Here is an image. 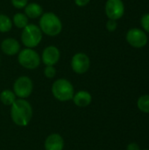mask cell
Segmentation results:
<instances>
[{
    "label": "cell",
    "mask_w": 149,
    "mask_h": 150,
    "mask_svg": "<svg viewBox=\"0 0 149 150\" xmlns=\"http://www.w3.org/2000/svg\"><path fill=\"white\" fill-rule=\"evenodd\" d=\"M126 40L132 47L141 48L147 45L148 36L143 30L139 28H132L126 33Z\"/></svg>",
    "instance_id": "obj_7"
},
{
    "label": "cell",
    "mask_w": 149,
    "mask_h": 150,
    "mask_svg": "<svg viewBox=\"0 0 149 150\" xmlns=\"http://www.w3.org/2000/svg\"><path fill=\"white\" fill-rule=\"evenodd\" d=\"M11 4L17 9H23L27 5V0H11Z\"/></svg>",
    "instance_id": "obj_21"
},
{
    "label": "cell",
    "mask_w": 149,
    "mask_h": 150,
    "mask_svg": "<svg viewBox=\"0 0 149 150\" xmlns=\"http://www.w3.org/2000/svg\"><path fill=\"white\" fill-rule=\"evenodd\" d=\"M143 150H149V149H143Z\"/></svg>",
    "instance_id": "obj_25"
},
{
    "label": "cell",
    "mask_w": 149,
    "mask_h": 150,
    "mask_svg": "<svg viewBox=\"0 0 149 150\" xmlns=\"http://www.w3.org/2000/svg\"><path fill=\"white\" fill-rule=\"evenodd\" d=\"M44 74L47 78H54L56 75V69L54 66H47L44 69Z\"/></svg>",
    "instance_id": "obj_19"
},
{
    "label": "cell",
    "mask_w": 149,
    "mask_h": 150,
    "mask_svg": "<svg viewBox=\"0 0 149 150\" xmlns=\"http://www.w3.org/2000/svg\"><path fill=\"white\" fill-rule=\"evenodd\" d=\"M11 118L13 123L18 127H26L32 118V107L24 99L18 98L11 105Z\"/></svg>",
    "instance_id": "obj_1"
},
{
    "label": "cell",
    "mask_w": 149,
    "mask_h": 150,
    "mask_svg": "<svg viewBox=\"0 0 149 150\" xmlns=\"http://www.w3.org/2000/svg\"><path fill=\"white\" fill-rule=\"evenodd\" d=\"M13 23L18 28H25L28 25V17L23 13H17L13 17Z\"/></svg>",
    "instance_id": "obj_16"
},
{
    "label": "cell",
    "mask_w": 149,
    "mask_h": 150,
    "mask_svg": "<svg viewBox=\"0 0 149 150\" xmlns=\"http://www.w3.org/2000/svg\"><path fill=\"white\" fill-rule=\"evenodd\" d=\"M40 28L43 33L54 37L61 32L62 24L61 19L54 12H46L40 17Z\"/></svg>",
    "instance_id": "obj_2"
},
{
    "label": "cell",
    "mask_w": 149,
    "mask_h": 150,
    "mask_svg": "<svg viewBox=\"0 0 149 150\" xmlns=\"http://www.w3.org/2000/svg\"><path fill=\"white\" fill-rule=\"evenodd\" d=\"M126 150H141V149L136 142H131L127 145Z\"/></svg>",
    "instance_id": "obj_23"
},
{
    "label": "cell",
    "mask_w": 149,
    "mask_h": 150,
    "mask_svg": "<svg viewBox=\"0 0 149 150\" xmlns=\"http://www.w3.org/2000/svg\"><path fill=\"white\" fill-rule=\"evenodd\" d=\"M118 24L117 21L114 19H109L106 23V28L109 32H114L117 29Z\"/></svg>",
    "instance_id": "obj_22"
},
{
    "label": "cell",
    "mask_w": 149,
    "mask_h": 150,
    "mask_svg": "<svg viewBox=\"0 0 149 150\" xmlns=\"http://www.w3.org/2000/svg\"><path fill=\"white\" fill-rule=\"evenodd\" d=\"M33 89L32 81L28 76H19L13 84V92L15 93L16 97L19 98L25 99L28 98Z\"/></svg>",
    "instance_id": "obj_6"
},
{
    "label": "cell",
    "mask_w": 149,
    "mask_h": 150,
    "mask_svg": "<svg viewBox=\"0 0 149 150\" xmlns=\"http://www.w3.org/2000/svg\"><path fill=\"white\" fill-rule=\"evenodd\" d=\"M53 96L61 102H67L73 98L75 91L72 83L64 78L57 79L52 85Z\"/></svg>",
    "instance_id": "obj_3"
},
{
    "label": "cell",
    "mask_w": 149,
    "mask_h": 150,
    "mask_svg": "<svg viewBox=\"0 0 149 150\" xmlns=\"http://www.w3.org/2000/svg\"><path fill=\"white\" fill-rule=\"evenodd\" d=\"M42 40V32L39 26L34 24H28L23 28L21 33V40L28 48L37 47Z\"/></svg>",
    "instance_id": "obj_4"
},
{
    "label": "cell",
    "mask_w": 149,
    "mask_h": 150,
    "mask_svg": "<svg viewBox=\"0 0 149 150\" xmlns=\"http://www.w3.org/2000/svg\"><path fill=\"white\" fill-rule=\"evenodd\" d=\"M17 99V97L13 91L4 90L0 93V101L7 106H11Z\"/></svg>",
    "instance_id": "obj_15"
},
{
    "label": "cell",
    "mask_w": 149,
    "mask_h": 150,
    "mask_svg": "<svg viewBox=\"0 0 149 150\" xmlns=\"http://www.w3.org/2000/svg\"><path fill=\"white\" fill-rule=\"evenodd\" d=\"M60 56V51L56 47L48 46L42 52V62L47 66H54L58 62Z\"/></svg>",
    "instance_id": "obj_10"
},
{
    "label": "cell",
    "mask_w": 149,
    "mask_h": 150,
    "mask_svg": "<svg viewBox=\"0 0 149 150\" xmlns=\"http://www.w3.org/2000/svg\"><path fill=\"white\" fill-rule=\"evenodd\" d=\"M137 106L138 109L144 112L149 114V95H142L138 98L137 101Z\"/></svg>",
    "instance_id": "obj_17"
},
{
    "label": "cell",
    "mask_w": 149,
    "mask_h": 150,
    "mask_svg": "<svg viewBox=\"0 0 149 150\" xmlns=\"http://www.w3.org/2000/svg\"><path fill=\"white\" fill-rule=\"evenodd\" d=\"M141 24L142 28L146 32L149 33V13H147V14L142 16L141 20Z\"/></svg>",
    "instance_id": "obj_20"
},
{
    "label": "cell",
    "mask_w": 149,
    "mask_h": 150,
    "mask_svg": "<svg viewBox=\"0 0 149 150\" xmlns=\"http://www.w3.org/2000/svg\"><path fill=\"white\" fill-rule=\"evenodd\" d=\"M90 65V58L83 53L76 54L71 60V68L76 74H84L88 71Z\"/></svg>",
    "instance_id": "obj_9"
},
{
    "label": "cell",
    "mask_w": 149,
    "mask_h": 150,
    "mask_svg": "<svg viewBox=\"0 0 149 150\" xmlns=\"http://www.w3.org/2000/svg\"><path fill=\"white\" fill-rule=\"evenodd\" d=\"M64 145V139L59 134H49L44 142L45 150H63Z\"/></svg>",
    "instance_id": "obj_11"
},
{
    "label": "cell",
    "mask_w": 149,
    "mask_h": 150,
    "mask_svg": "<svg viewBox=\"0 0 149 150\" xmlns=\"http://www.w3.org/2000/svg\"><path fill=\"white\" fill-rule=\"evenodd\" d=\"M25 13L30 18H36L43 14V9L37 3H30L25 7Z\"/></svg>",
    "instance_id": "obj_14"
},
{
    "label": "cell",
    "mask_w": 149,
    "mask_h": 150,
    "mask_svg": "<svg viewBox=\"0 0 149 150\" xmlns=\"http://www.w3.org/2000/svg\"><path fill=\"white\" fill-rule=\"evenodd\" d=\"M18 63L27 69H34L40 64V57L39 54L32 48L22 49L18 56Z\"/></svg>",
    "instance_id": "obj_5"
},
{
    "label": "cell",
    "mask_w": 149,
    "mask_h": 150,
    "mask_svg": "<svg viewBox=\"0 0 149 150\" xmlns=\"http://www.w3.org/2000/svg\"><path fill=\"white\" fill-rule=\"evenodd\" d=\"M11 28H12V21L11 20V18L4 14H0V32L7 33L11 31Z\"/></svg>",
    "instance_id": "obj_18"
},
{
    "label": "cell",
    "mask_w": 149,
    "mask_h": 150,
    "mask_svg": "<svg viewBox=\"0 0 149 150\" xmlns=\"http://www.w3.org/2000/svg\"><path fill=\"white\" fill-rule=\"evenodd\" d=\"M90 1V0H75V3L77 6L83 7V6H85L86 4H88Z\"/></svg>",
    "instance_id": "obj_24"
},
{
    "label": "cell",
    "mask_w": 149,
    "mask_h": 150,
    "mask_svg": "<svg viewBox=\"0 0 149 150\" xmlns=\"http://www.w3.org/2000/svg\"><path fill=\"white\" fill-rule=\"evenodd\" d=\"M74 104L81 108L87 107L92 102V96L90 92L86 91H80L74 94L72 98Z\"/></svg>",
    "instance_id": "obj_13"
},
{
    "label": "cell",
    "mask_w": 149,
    "mask_h": 150,
    "mask_svg": "<svg viewBox=\"0 0 149 150\" xmlns=\"http://www.w3.org/2000/svg\"><path fill=\"white\" fill-rule=\"evenodd\" d=\"M125 12V6L122 0H107L105 4V13L109 19L118 20Z\"/></svg>",
    "instance_id": "obj_8"
},
{
    "label": "cell",
    "mask_w": 149,
    "mask_h": 150,
    "mask_svg": "<svg viewBox=\"0 0 149 150\" xmlns=\"http://www.w3.org/2000/svg\"><path fill=\"white\" fill-rule=\"evenodd\" d=\"M1 49L7 55H15L20 50V44L17 40L8 38L2 41Z\"/></svg>",
    "instance_id": "obj_12"
}]
</instances>
